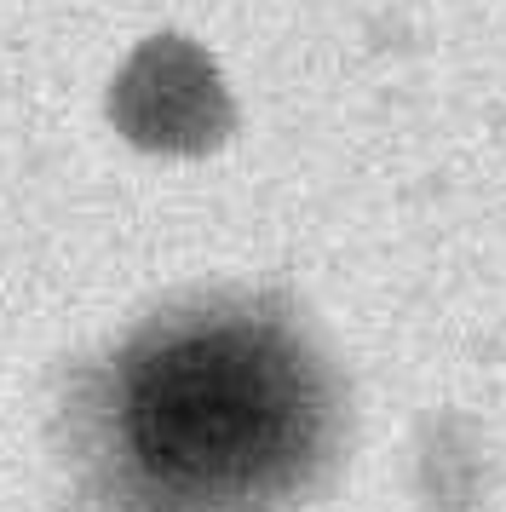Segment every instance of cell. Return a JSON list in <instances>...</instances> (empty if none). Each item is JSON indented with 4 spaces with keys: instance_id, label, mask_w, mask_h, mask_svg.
Returning <instances> with one entry per match:
<instances>
[{
    "instance_id": "cell-1",
    "label": "cell",
    "mask_w": 506,
    "mask_h": 512,
    "mask_svg": "<svg viewBox=\"0 0 506 512\" xmlns=\"http://www.w3.org/2000/svg\"><path fill=\"white\" fill-rule=\"evenodd\" d=\"M121 432L161 489L225 501L271 489L311 455L317 386L265 323H190L121 374Z\"/></svg>"
}]
</instances>
